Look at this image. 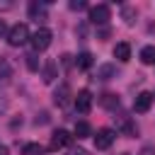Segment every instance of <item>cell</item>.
<instances>
[{
	"mask_svg": "<svg viewBox=\"0 0 155 155\" xmlns=\"http://www.w3.org/2000/svg\"><path fill=\"white\" fill-rule=\"evenodd\" d=\"M140 61L145 65H153L155 63V46H143L140 48Z\"/></svg>",
	"mask_w": 155,
	"mask_h": 155,
	"instance_id": "obj_12",
	"label": "cell"
},
{
	"mask_svg": "<svg viewBox=\"0 0 155 155\" xmlns=\"http://www.w3.org/2000/svg\"><path fill=\"white\" fill-rule=\"evenodd\" d=\"M41 78H44V82H53V80L58 78V65H56V61H46V63H44Z\"/></svg>",
	"mask_w": 155,
	"mask_h": 155,
	"instance_id": "obj_8",
	"label": "cell"
},
{
	"mask_svg": "<svg viewBox=\"0 0 155 155\" xmlns=\"http://www.w3.org/2000/svg\"><path fill=\"white\" fill-rule=\"evenodd\" d=\"M70 155H87V153H85V150H73Z\"/></svg>",
	"mask_w": 155,
	"mask_h": 155,
	"instance_id": "obj_27",
	"label": "cell"
},
{
	"mask_svg": "<svg viewBox=\"0 0 155 155\" xmlns=\"http://www.w3.org/2000/svg\"><path fill=\"white\" fill-rule=\"evenodd\" d=\"M140 155H155V150H153V148H150V145H145V148H143V150H140Z\"/></svg>",
	"mask_w": 155,
	"mask_h": 155,
	"instance_id": "obj_23",
	"label": "cell"
},
{
	"mask_svg": "<svg viewBox=\"0 0 155 155\" xmlns=\"http://www.w3.org/2000/svg\"><path fill=\"white\" fill-rule=\"evenodd\" d=\"M2 34H5V22L0 19V36H2Z\"/></svg>",
	"mask_w": 155,
	"mask_h": 155,
	"instance_id": "obj_26",
	"label": "cell"
},
{
	"mask_svg": "<svg viewBox=\"0 0 155 155\" xmlns=\"http://www.w3.org/2000/svg\"><path fill=\"white\" fill-rule=\"evenodd\" d=\"M7 41L10 46H22L29 41V27L27 24H15L10 31H7Z\"/></svg>",
	"mask_w": 155,
	"mask_h": 155,
	"instance_id": "obj_2",
	"label": "cell"
},
{
	"mask_svg": "<svg viewBox=\"0 0 155 155\" xmlns=\"http://www.w3.org/2000/svg\"><path fill=\"white\" fill-rule=\"evenodd\" d=\"M109 17H111L109 5H94V7H90V22L92 24H107Z\"/></svg>",
	"mask_w": 155,
	"mask_h": 155,
	"instance_id": "obj_4",
	"label": "cell"
},
{
	"mask_svg": "<svg viewBox=\"0 0 155 155\" xmlns=\"http://www.w3.org/2000/svg\"><path fill=\"white\" fill-rule=\"evenodd\" d=\"M27 65H29V70H39V63H36V56L34 53L27 56Z\"/></svg>",
	"mask_w": 155,
	"mask_h": 155,
	"instance_id": "obj_19",
	"label": "cell"
},
{
	"mask_svg": "<svg viewBox=\"0 0 155 155\" xmlns=\"http://www.w3.org/2000/svg\"><path fill=\"white\" fill-rule=\"evenodd\" d=\"M75 109H78L80 114H87V111L92 109V92H90V90H80V92L75 94Z\"/></svg>",
	"mask_w": 155,
	"mask_h": 155,
	"instance_id": "obj_5",
	"label": "cell"
},
{
	"mask_svg": "<svg viewBox=\"0 0 155 155\" xmlns=\"http://www.w3.org/2000/svg\"><path fill=\"white\" fill-rule=\"evenodd\" d=\"M114 58H119V61H124V63H126V61L131 58V46H128L126 41L116 44V46H114Z\"/></svg>",
	"mask_w": 155,
	"mask_h": 155,
	"instance_id": "obj_11",
	"label": "cell"
},
{
	"mask_svg": "<svg viewBox=\"0 0 155 155\" xmlns=\"http://www.w3.org/2000/svg\"><path fill=\"white\" fill-rule=\"evenodd\" d=\"M10 78H12V63L5 56H0V80H10Z\"/></svg>",
	"mask_w": 155,
	"mask_h": 155,
	"instance_id": "obj_13",
	"label": "cell"
},
{
	"mask_svg": "<svg viewBox=\"0 0 155 155\" xmlns=\"http://www.w3.org/2000/svg\"><path fill=\"white\" fill-rule=\"evenodd\" d=\"M114 138H116V133H114L111 128H99V131L94 133V148H97V150H107V148H111Z\"/></svg>",
	"mask_w": 155,
	"mask_h": 155,
	"instance_id": "obj_3",
	"label": "cell"
},
{
	"mask_svg": "<svg viewBox=\"0 0 155 155\" xmlns=\"http://www.w3.org/2000/svg\"><path fill=\"white\" fill-rule=\"evenodd\" d=\"M5 107H7V102H5V97H2V94H0V114H2V111H5Z\"/></svg>",
	"mask_w": 155,
	"mask_h": 155,
	"instance_id": "obj_24",
	"label": "cell"
},
{
	"mask_svg": "<svg viewBox=\"0 0 155 155\" xmlns=\"http://www.w3.org/2000/svg\"><path fill=\"white\" fill-rule=\"evenodd\" d=\"M0 155H10V150H7L5 145H0Z\"/></svg>",
	"mask_w": 155,
	"mask_h": 155,
	"instance_id": "obj_25",
	"label": "cell"
},
{
	"mask_svg": "<svg viewBox=\"0 0 155 155\" xmlns=\"http://www.w3.org/2000/svg\"><path fill=\"white\" fill-rule=\"evenodd\" d=\"M90 133H92V128H90L87 121H78V124H75V136H78V138H87Z\"/></svg>",
	"mask_w": 155,
	"mask_h": 155,
	"instance_id": "obj_16",
	"label": "cell"
},
{
	"mask_svg": "<svg viewBox=\"0 0 155 155\" xmlns=\"http://www.w3.org/2000/svg\"><path fill=\"white\" fill-rule=\"evenodd\" d=\"M102 107H107V109H116L119 107V97L116 94H111V92H107V94H102Z\"/></svg>",
	"mask_w": 155,
	"mask_h": 155,
	"instance_id": "obj_15",
	"label": "cell"
},
{
	"mask_svg": "<svg viewBox=\"0 0 155 155\" xmlns=\"http://www.w3.org/2000/svg\"><path fill=\"white\" fill-rule=\"evenodd\" d=\"M70 140H73V136H70L65 128H58V131H53V136H51V150L65 148V145H70Z\"/></svg>",
	"mask_w": 155,
	"mask_h": 155,
	"instance_id": "obj_7",
	"label": "cell"
},
{
	"mask_svg": "<svg viewBox=\"0 0 155 155\" xmlns=\"http://www.w3.org/2000/svg\"><path fill=\"white\" fill-rule=\"evenodd\" d=\"M53 102H56L58 107H65V104L70 102V87H68V85H61V87L53 92Z\"/></svg>",
	"mask_w": 155,
	"mask_h": 155,
	"instance_id": "obj_9",
	"label": "cell"
},
{
	"mask_svg": "<svg viewBox=\"0 0 155 155\" xmlns=\"http://www.w3.org/2000/svg\"><path fill=\"white\" fill-rule=\"evenodd\" d=\"M85 7H87L85 0H73V2H70V10H85Z\"/></svg>",
	"mask_w": 155,
	"mask_h": 155,
	"instance_id": "obj_21",
	"label": "cell"
},
{
	"mask_svg": "<svg viewBox=\"0 0 155 155\" xmlns=\"http://www.w3.org/2000/svg\"><path fill=\"white\" fill-rule=\"evenodd\" d=\"M78 68L80 70H87V68H92V53H87V51H82L80 56H78Z\"/></svg>",
	"mask_w": 155,
	"mask_h": 155,
	"instance_id": "obj_14",
	"label": "cell"
},
{
	"mask_svg": "<svg viewBox=\"0 0 155 155\" xmlns=\"http://www.w3.org/2000/svg\"><path fill=\"white\" fill-rule=\"evenodd\" d=\"M124 17H126V24H133V17H136V12H133L131 7H124Z\"/></svg>",
	"mask_w": 155,
	"mask_h": 155,
	"instance_id": "obj_20",
	"label": "cell"
},
{
	"mask_svg": "<svg viewBox=\"0 0 155 155\" xmlns=\"http://www.w3.org/2000/svg\"><path fill=\"white\" fill-rule=\"evenodd\" d=\"M51 39H53L51 29H46V27H39V29L31 34V46H34V51H46V48L51 46Z\"/></svg>",
	"mask_w": 155,
	"mask_h": 155,
	"instance_id": "obj_1",
	"label": "cell"
},
{
	"mask_svg": "<svg viewBox=\"0 0 155 155\" xmlns=\"http://www.w3.org/2000/svg\"><path fill=\"white\" fill-rule=\"evenodd\" d=\"M22 155H44V148L39 143H27L22 148Z\"/></svg>",
	"mask_w": 155,
	"mask_h": 155,
	"instance_id": "obj_17",
	"label": "cell"
},
{
	"mask_svg": "<svg viewBox=\"0 0 155 155\" xmlns=\"http://www.w3.org/2000/svg\"><path fill=\"white\" fill-rule=\"evenodd\" d=\"M29 17L36 19V22H39V19H46V5H44V2H36V0L29 2Z\"/></svg>",
	"mask_w": 155,
	"mask_h": 155,
	"instance_id": "obj_10",
	"label": "cell"
},
{
	"mask_svg": "<svg viewBox=\"0 0 155 155\" xmlns=\"http://www.w3.org/2000/svg\"><path fill=\"white\" fill-rule=\"evenodd\" d=\"M153 99H155L153 92H140V94H136V99H133V109H136L138 114H145V111L153 107Z\"/></svg>",
	"mask_w": 155,
	"mask_h": 155,
	"instance_id": "obj_6",
	"label": "cell"
},
{
	"mask_svg": "<svg viewBox=\"0 0 155 155\" xmlns=\"http://www.w3.org/2000/svg\"><path fill=\"white\" fill-rule=\"evenodd\" d=\"M10 7H12L10 0H0V12H2V10H10Z\"/></svg>",
	"mask_w": 155,
	"mask_h": 155,
	"instance_id": "obj_22",
	"label": "cell"
},
{
	"mask_svg": "<svg viewBox=\"0 0 155 155\" xmlns=\"http://www.w3.org/2000/svg\"><path fill=\"white\" fill-rule=\"evenodd\" d=\"M97 78H99V80H111V78H114V65H102V68H97Z\"/></svg>",
	"mask_w": 155,
	"mask_h": 155,
	"instance_id": "obj_18",
	"label": "cell"
}]
</instances>
